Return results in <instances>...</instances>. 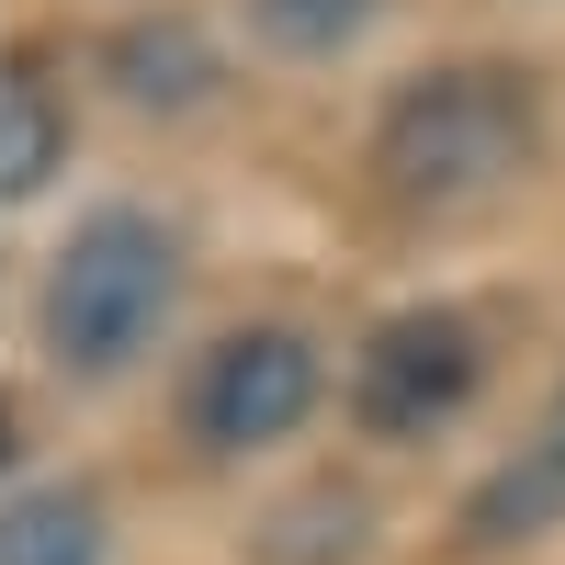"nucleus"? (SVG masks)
Wrapping results in <instances>:
<instances>
[{
    "mask_svg": "<svg viewBox=\"0 0 565 565\" xmlns=\"http://www.w3.org/2000/svg\"><path fill=\"white\" fill-rule=\"evenodd\" d=\"M543 452H554V463H565V396H554V418H543Z\"/></svg>",
    "mask_w": 565,
    "mask_h": 565,
    "instance_id": "10",
    "label": "nucleus"
},
{
    "mask_svg": "<svg viewBox=\"0 0 565 565\" xmlns=\"http://www.w3.org/2000/svg\"><path fill=\"white\" fill-rule=\"evenodd\" d=\"M306 407H317V351L295 328H238V340L193 373V430L215 452H260L282 430H306Z\"/></svg>",
    "mask_w": 565,
    "mask_h": 565,
    "instance_id": "4",
    "label": "nucleus"
},
{
    "mask_svg": "<svg viewBox=\"0 0 565 565\" xmlns=\"http://www.w3.org/2000/svg\"><path fill=\"white\" fill-rule=\"evenodd\" d=\"M57 170H68V103L45 90L34 57H12L0 68V204H34Z\"/></svg>",
    "mask_w": 565,
    "mask_h": 565,
    "instance_id": "5",
    "label": "nucleus"
},
{
    "mask_svg": "<svg viewBox=\"0 0 565 565\" xmlns=\"http://www.w3.org/2000/svg\"><path fill=\"white\" fill-rule=\"evenodd\" d=\"M0 565H103V498L90 487H23L0 509Z\"/></svg>",
    "mask_w": 565,
    "mask_h": 565,
    "instance_id": "6",
    "label": "nucleus"
},
{
    "mask_svg": "<svg viewBox=\"0 0 565 565\" xmlns=\"http://www.w3.org/2000/svg\"><path fill=\"white\" fill-rule=\"evenodd\" d=\"M114 68H125L136 103H204V79H215V57H204L181 23H136V34L114 45Z\"/></svg>",
    "mask_w": 565,
    "mask_h": 565,
    "instance_id": "8",
    "label": "nucleus"
},
{
    "mask_svg": "<svg viewBox=\"0 0 565 565\" xmlns=\"http://www.w3.org/2000/svg\"><path fill=\"white\" fill-rule=\"evenodd\" d=\"M463 396H476V328H463V317H396V328H373V351L351 373V407H362L373 441H430Z\"/></svg>",
    "mask_w": 565,
    "mask_h": 565,
    "instance_id": "3",
    "label": "nucleus"
},
{
    "mask_svg": "<svg viewBox=\"0 0 565 565\" xmlns=\"http://www.w3.org/2000/svg\"><path fill=\"white\" fill-rule=\"evenodd\" d=\"M554 509H565V463H554V452L532 441L521 463H498V476L476 487V509H463V532H476V543H509V532H543Z\"/></svg>",
    "mask_w": 565,
    "mask_h": 565,
    "instance_id": "7",
    "label": "nucleus"
},
{
    "mask_svg": "<svg viewBox=\"0 0 565 565\" xmlns=\"http://www.w3.org/2000/svg\"><path fill=\"white\" fill-rule=\"evenodd\" d=\"M181 295V249H170V226L159 215H136V204H103L90 226H68V249L57 271H45V351H57L68 373H125L136 351L159 340V317Z\"/></svg>",
    "mask_w": 565,
    "mask_h": 565,
    "instance_id": "2",
    "label": "nucleus"
},
{
    "mask_svg": "<svg viewBox=\"0 0 565 565\" xmlns=\"http://www.w3.org/2000/svg\"><path fill=\"white\" fill-rule=\"evenodd\" d=\"M543 159V103L521 68H430L373 125V181L407 215H463Z\"/></svg>",
    "mask_w": 565,
    "mask_h": 565,
    "instance_id": "1",
    "label": "nucleus"
},
{
    "mask_svg": "<svg viewBox=\"0 0 565 565\" xmlns=\"http://www.w3.org/2000/svg\"><path fill=\"white\" fill-rule=\"evenodd\" d=\"M260 34L282 45V57H340V45L373 23V0H249Z\"/></svg>",
    "mask_w": 565,
    "mask_h": 565,
    "instance_id": "9",
    "label": "nucleus"
}]
</instances>
